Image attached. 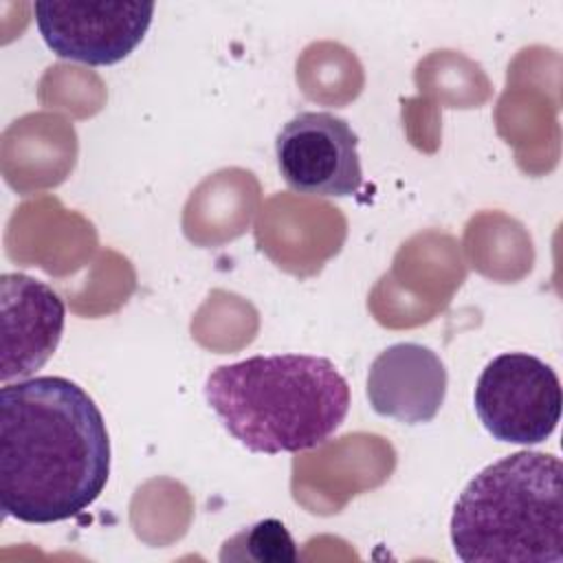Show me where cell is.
<instances>
[{
  "mask_svg": "<svg viewBox=\"0 0 563 563\" xmlns=\"http://www.w3.org/2000/svg\"><path fill=\"white\" fill-rule=\"evenodd\" d=\"M561 383L556 372L526 352H504L486 363L473 407L484 429L499 442H545L561 418Z\"/></svg>",
  "mask_w": 563,
  "mask_h": 563,
  "instance_id": "cell-4",
  "label": "cell"
},
{
  "mask_svg": "<svg viewBox=\"0 0 563 563\" xmlns=\"http://www.w3.org/2000/svg\"><path fill=\"white\" fill-rule=\"evenodd\" d=\"M297 559V543L279 519H262L242 528L231 539H227L220 550V561L295 563Z\"/></svg>",
  "mask_w": 563,
  "mask_h": 563,
  "instance_id": "cell-9",
  "label": "cell"
},
{
  "mask_svg": "<svg viewBox=\"0 0 563 563\" xmlns=\"http://www.w3.org/2000/svg\"><path fill=\"white\" fill-rule=\"evenodd\" d=\"M2 297V367L0 378H26L57 350L66 306L44 282L24 273L0 277Z\"/></svg>",
  "mask_w": 563,
  "mask_h": 563,
  "instance_id": "cell-7",
  "label": "cell"
},
{
  "mask_svg": "<svg viewBox=\"0 0 563 563\" xmlns=\"http://www.w3.org/2000/svg\"><path fill=\"white\" fill-rule=\"evenodd\" d=\"M205 398L222 427L253 453H299L328 442L350 411V387L332 361L257 354L216 367Z\"/></svg>",
  "mask_w": 563,
  "mask_h": 563,
  "instance_id": "cell-2",
  "label": "cell"
},
{
  "mask_svg": "<svg viewBox=\"0 0 563 563\" xmlns=\"http://www.w3.org/2000/svg\"><path fill=\"white\" fill-rule=\"evenodd\" d=\"M275 158L284 183L299 194L345 198L363 187L358 136L334 112L306 110L286 121Z\"/></svg>",
  "mask_w": 563,
  "mask_h": 563,
  "instance_id": "cell-5",
  "label": "cell"
},
{
  "mask_svg": "<svg viewBox=\"0 0 563 563\" xmlns=\"http://www.w3.org/2000/svg\"><path fill=\"white\" fill-rule=\"evenodd\" d=\"M33 13L44 44L57 57L110 66L143 42L154 2H35Z\"/></svg>",
  "mask_w": 563,
  "mask_h": 563,
  "instance_id": "cell-6",
  "label": "cell"
},
{
  "mask_svg": "<svg viewBox=\"0 0 563 563\" xmlns=\"http://www.w3.org/2000/svg\"><path fill=\"white\" fill-rule=\"evenodd\" d=\"M451 545L464 563H561V460L517 451L482 468L453 506Z\"/></svg>",
  "mask_w": 563,
  "mask_h": 563,
  "instance_id": "cell-3",
  "label": "cell"
},
{
  "mask_svg": "<svg viewBox=\"0 0 563 563\" xmlns=\"http://www.w3.org/2000/svg\"><path fill=\"white\" fill-rule=\"evenodd\" d=\"M110 477V435L92 396L64 376L0 389V506L24 523L81 515Z\"/></svg>",
  "mask_w": 563,
  "mask_h": 563,
  "instance_id": "cell-1",
  "label": "cell"
},
{
  "mask_svg": "<svg viewBox=\"0 0 563 563\" xmlns=\"http://www.w3.org/2000/svg\"><path fill=\"white\" fill-rule=\"evenodd\" d=\"M446 367L422 343H394L385 347L367 372V400L372 409L402 424L431 422L446 396Z\"/></svg>",
  "mask_w": 563,
  "mask_h": 563,
  "instance_id": "cell-8",
  "label": "cell"
}]
</instances>
